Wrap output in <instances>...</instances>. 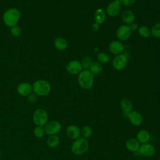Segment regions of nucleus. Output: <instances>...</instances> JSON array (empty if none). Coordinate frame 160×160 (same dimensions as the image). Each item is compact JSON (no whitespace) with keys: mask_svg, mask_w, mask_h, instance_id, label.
<instances>
[{"mask_svg":"<svg viewBox=\"0 0 160 160\" xmlns=\"http://www.w3.org/2000/svg\"><path fill=\"white\" fill-rule=\"evenodd\" d=\"M27 99H28V102H29L31 104H33L38 101V96L36 94H35L34 92H32L29 96H27Z\"/></svg>","mask_w":160,"mask_h":160,"instance_id":"31","label":"nucleus"},{"mask_svg":"<svg viewBox=\"0 0 160 160\" xmlns=\"http://www.w3.org/2000/svg\"><path fill=\"white\" fill-rule=\"evenodd\" d=\"M151 33L155 38H160V21L155 23L153 25L151 28Z\"/></svg>","mask_w":160,"mask_h":160,"instance_id":"26","label":"nucleus"},{"mask_svg":"<svg viewBox=\"0 0 160 160\" xmlns=\"http://www.w3.org/2000/svg\"><path fill=\"white\" fill-rule=\"evenodd\" d=\"M115 1L119 2L121 4H122L126 6H130L132 5L135 2V0H115Z\"/></svg>","mask_w":160,"mask_h":160,"instance_id":"32","label":"nucleus"},{"mask_svg":"<svg viewBox=\"0 0 160 160\" xmlns=\"http://www.w3.org/2000/svg\"><path fill=\"white\" fill-rule=\"evenodd\" d=\"M94 18L96 23L101 24L106 19V12L102 9H98L96 11L94 14Z\"/></svg>","mask_w":160,"mask_h":160,"instance_id":"22","label":"nucleus"},{"mask_svg":"<svg viewBox=\"0 0 160 160\" xmlns=\"http://www.w3.org/2000/svg\"><path fill=\"white\" fill-rule=\"evenodd\" d=\"M98 29H99V26H98V24H97V23H95V24H94L92 26V29L93 31H96L98 30Z\"/></svg>","mask_w":160,"mask_h":160,"instance_id":"34","label":"nucleus"},{"mask_svg":"<svg viewBox=\"0 0 160 160\" xmlns=\"http://www.w3.org/2000/svg\"><path fill=\"white\" fill-rule=\"evenodd\" d=\"M138 151L145 157H152L156 152V149L153 145L146 142L140 145Z\"/></svg>","mask_w":160,"mask_h":160,"instance_id":"8","label":"nucleus"},{"mask_svg":"<svg viewBox=\"0 0 160 160\" xmlns=\"http://www.w3.org/2000/svg\"><path fill=\"white\" fill-rule=\"evenodd\" d=\"M60 142V138L58 135H51L47 139L46 143L48 147L54 148L57 147Z\"/></svg>","mask_w":160,"mask_h":160,"instance_id":"21","label":"nucleus"},{"mask_svg":"<svg viewBox=\"0 0 160 160\" xmlns=\"http://www.w3.org/2000/svg\"><path fill=\"white\" fill-rule=\"evenodd\" d=\"M139 35L143 38H149L151 35V31L147 26H142L138 29Z\"/></svg>","mask_w":160,"mask_h":160,"instance_id":"27","label":"nucleus"},{"mask_svg":"<svg viewBox=\"0 0 160 160\" xmlns=\"http://www.w3.org/2000/svg\"><path fill=\"white\" fill-rule=\"evenodd\" d=\"M10 32L12 36L16 38V37H18L20 36V34L21 33V29L19 26L16 25V26H14L11 28Z\"/></svg>","mask_w":160,"mask_h":160,"instance_id":"28","label":"nucleus"},{"mask_svg":"<svg viewBox=\"0 0 160 160\" xmlns=\"http://www.w3.org/2000/svg\"><path fill=\"white\" fill-rule=\"evenodd\" d=\"M21 18L19 10L16 8H10L4 11L2 15V20L6 26L11 28L17 25Z\"/></svg>","mask_w":160,"mask_h":160,"instance_id":"1","label":"nucleus"},{"mask_svg":"<svg viewBox=\"0 0 160 160\" xmlns=\"http://www.w3.org/2000/svg\"><path fill=\"white\" fill-rule=\"evenodd\" d=\"M54 45L57 49L63 51L67 48L68 42L64 38L62 37H58L54 40Z\"/></svg>","mask_w":160,"mask_h":160,"instance_id":"20","label":"nucleus"},{"mask_svg":"<svg viewBox=\"0 0 160 160\" xmlns=\"http://www.w3.org/2000/svg\"><path fill=\"white\" fill-rule=\"evenodd\" d=\"M34 135L36 138H41L44 136L45 134V131L44 126H36L33 131Z\"/></svg>","mask_w":160,"mask_h":160,"instance_id":"25","label":"nucleus"},{"mask_svg":"<svg viewBox=\"0 0 160 160\" xmlns=\"http://www.w3.org/2000/svg\"><path fill=\"white\" fill-rule=\"evenodd\" d=\"M32 92L39 96H45L51 90L50 83L45 79H38L32 84Z\"/></svg>","mask_w":160,"mask_h":160,"instance_id":"2","label":"nucleus"},{"mask_svg":"<svg viewBox=\"0 0 160 160\" xmlns=\"http://www.w3.org/2000/svg\"><path fill=\"white\" fill-rule=\"evenodd\" d=\"M121 4L116 1L111 2L106 8V12L110 16H116L121 11Z\"/></svg>","mask_w":160,"mask_h":160,"instance_id":"14","label":"nucleus"},{"mask_svg":"<svg viewBox=\"0 0 160 160\" xmlns=\"http://www.w3.org/2000/svg\"><path fill=\"white\" fill-rule=\"evenodd\" d=\"M45 133L49 136L56 135L61 130V124L59 122L56 120L48 121L44 126Z\"/></svg>","mask_w":160,"mask_h":160,"instance_id":"6","label":"nucleus"},{"mask_svg":"<svg viewBox=\"0 0 160 160\" xmlns=\"http://www.w3.org/2000/svg\"><path fill=\"white\" fill-rule=\"evenodd\" d=\"M66 134L68 138L71 139H76L81 136V129L76 125L71 124L68 126L66 130Z\"/></svg>","mask_w":160,"mask_h":160,"instance_id":"13","label":"nucleus"},{"mask_svg":"<svg viewBox=\"0 0 160 160\" xmlns=\"http://www.w3.org/2000/svg\"><path fill=\"white\" fill-rule=\"evenodd\" d=\"M120 107L124 114H127L131 112L132 109V104L131 101L128 99H123L120 102Z\"/></svg>","mask_w":160,"mask_h":160,"instance_id":"18","label":"nucleus"},{"mask_svg":"<svg viewBox=\"0 0 160 160\" xmlns=\"http://www.w3.org/2000/svg\"><path fill=\"white\" fill-rule=\"evenodd\" d=\"M98 60L102 63H106L109 61V56L104 52H99L97 55Z\"/></svg>","mask_w":160,"mask_h":160,"instance_id":"29","label":"nucleus"},{"mask_svg":"<svg viewBox=\"0 0 160 160\" xmlns=\"http://www.w3.org/2000/svg\"><path fill=\"white\" fill-rule=\"evenodd\" d=\"M122 19L124 23L129 24H132L135 19L134 15L132 11L130 10H125L122 13Z\"/></svg>","mask_w":160,"mask_h":160,"instance_id":"19","label":"nucleus"},{"mask_svg":"<svg viewBox=\"0 0 160 160\" xmlns=\"http://www.w3.org/2000/svg\"><path fill=\"white\" fill-rule=\"evenodd\" d=\"M109 49L111 52L114 54H119L124 49V45L120 41H113L110 42Z\"/></svg>","mask_w":160,"mask_h":160,"instance_id":"15","label":"nucleus"},{"mask_svg":"<svg viewBox=\"0 0 160 160\" xmlns=\"http://www.w3.org/2000/svg\"><path fill=\"white\" fill-rule=\"evenodd\" d=\"M32 121L36 126H44L48 121V114L42 108L36 109L32 114Z\"/></svg>","mask_w":160,"mask_h":160,"instance_id":"5","label":"nucleus"},{"mask_svg":"<svg viewBox=\"0 0 160 160\" xmlns=\"http://www.w3.org/2000/svg\"><path fill=\"white\" fill-rule=\"evenodd\" d=\"M139 146L140 144L136 138H130L126 142V148L131 152L138 151Z\"/></svg>","mask_w":160,"mask_h":160,"instance_id":"17","label":"nucleus"},{"mask_svg":"<svg viewBox=\"0 0 160 160\" xmlns=\"http://www.w3.org/2000/svg\"><path fill=\"white\" fill-rule=\"evenodd\" d=\"M126 63L127 57L124 54H119L116 56L112 61L113 67L119 71L125 68Z\"/></svg>","mask_w":160,"mask_h":160,"instance_id":"12","label":"nucleus"},{"mask_svg":"<svg viewBox=\"0 0 160 160\" xmlns=\"http://www.w3.org/2000/svg\"><path fill=\"white\" fill-rule=\"evenodd\" d=\"M92 62V59L91 58V57L86 56L82 59V62L81 63L82 68L87 69V68H89L90 67Z\"/></svg>","mask_w":160,"mask_h":160,"instance_id":"30","label":"nucleus"},{"mask_svg":"<svg viewBox=\"0 0 160 160\" xmlns=\"http://www.w3.org/2000/svg\"><path fill=\"white\" fill-rule=\"evenodd\" d=\"M151 136L149 132L145 129L139 130L136 134V139L139 141V143H146L150 140Z\"/></svg>","mask_w":160,"mask_h":160,"instance_id":"16","label":"nucleus"},{"mask_svg":"<svg viewBox=\"0 0 160 160\" xmlns=\"http://www.w3.org/2000/svg\"><path fill=\"white\" fill-rule=\"evenodd\" d=\"M66 71L71 74H76L79 73L82 69L81 63L79 61L73 60L69 61L66 65Z\"/></svg>","mask_w":160,"mask_h":160,"instance_id":"11","label":"nucleus"},{"mask_svg":"<svg viewBox=\"0 0 160 160\" xmlns=\"http://www.w3.org/2000/svg\"><path fill=\"white\" fill-rule=\"evenodd\" d=\"M131 31H132L128 25L123 24L118 28L116 31V36L120 40L125 41L130 37Z\"/></svg>","mask_w":160,"mask_h":160,"instance_id":"9","label":"nucleus"},{"mask_svg":"<svg viewBox=\"0 0 160 160\" xmlns=\"http://www.w3.org/2000/svg\"><path fill=\"white\" fill-rule=\"evenodd\" d=\"M92 134V129L89 126H84L81 130V135L84 138H89Z\"/></svg>","mask_w":160,"mask_h":160,"instance_id":"24","label":"nucleus"},{"mask_svg":"<svg viewBox=\"0 0 160 160\" xmlns=\"http://www.w3.org/2000/svg\"><path fill=\"white\" fill-rule=\"evenodd\" d=\"M130 122L135 126H140L143 122V118L141 114L136 111H131L126 114Z\"/></svg>","mask_w":160,"mask_h":160,"instance_id":"7","label":"nucleus"},{"mask_svg":"<svg viewBox=\"0 0 160 160\" xmlns=\"http://www.w3.org/2000/svg\"><path fill=\"white\" fill-rule=\"evenodd\" d=\"M131 31H135L138 29V24L136 23H132L131 26H129Z\"/></svg>","mask_w":160,"mask_h":160,"instance_id":"33","label":"nucleus"},{"mask_svg":"<svg viewBox=\"0 0 160 160\" xmlns=\"http://www.w3.org/2000/svg\"><path fill=\"white\" fill-rule=\"evenodd\" d=\"M90 71L92 72V74H97L100 73L102 70V65L98 62H93L91 64L90 67Z\"/></svg>","mask_w":160,"mask_h":160,"instance_id":"23","label":"nucleus"},{"mask_svg":"<svg viewBox=\"0 0 160 160\" xmlns=\"http://www.w3.org/2000/svg\"><path fill=\"white\" fill-rule=\"evenodd\" d=\"M89 142L87 139L79 138L74 141L71 145V151L76 155H82L86 153L89 149Z\"/></svg>","mask_w":160,"mask_h":160,"instance_id":"3","label":"nucleus"},{"mask_svg":"<svg viewBox=\"0 0 160 160\" xmlns=\"http://www.w3.org/2000/svg\"><path fill=\"white\" fill-rule=\"evenodd\" d=\"M78 81L80 86L84 89H90L93 84V74L90 71L84 70L79 72Z\"/></svg>","mask_w":160,"mask_h":160,"instance_id":"4","label":"nucleus"},{"mask_svg":"<svg viewBox=\"0 0 160 160\" xmlns=\"http://www.w3.org/2000/svg\"><path fill=\"white\" fill-rule=\"evenodd\" d=\"M17 92L21 96H28L32 92V86L28 82H22L17 86Z\"/></svg>","mask_w":160,"mask_h":160,"instance_id":"10","label":"nucleus"},{"mask_svg":"<svg viewBox=\"0 0 160 160\" xmlns=\"http://www.w3.org/2000/svg\"><path fill=\"white\" fill-rule=\"evenodd\" d=\"M0 160H1V158H0Z\"/></svg>","mask_w":160,"mask_h":160,"instance_id":"35","label":"nucleus"}]
</instances>
